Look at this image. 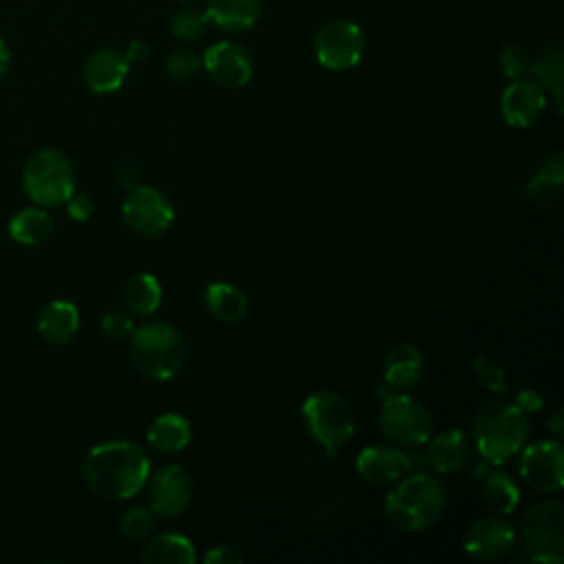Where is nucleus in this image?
Instances as JSON below:
<instances>
[{
  "label": "nucleus",
  "instance_id": "10",
  "mask_svg": "<svg viewBox=\"0 0 564 564\" xmlns=\"http://www.w3.org/2000/svg\"><path fill=\"white\" fill-rule=\"evenodd\" d=\"M121 216L126 225L141 236H159L174 220L172 200L152 185H137L128 189L121 203Z\"/></svg>",
  "mask_w": 564,
  "mask_h": 564
},
{
  "label": "nucleus",
  "instance_id": "29",
  "mask_svg": "<svg viewBox=\"0 0 564 564\" xmlns=\"http://www.w3.org/2000/svg\"><path fill=\"white\" fill-rule=\"evenodd\" d=\"M485 505L500 516H509L520 505V489L507 471H489L482 485Z\"/></svg>",
  "mask_w": 564,
  "mask_h": 564
},
{
  "label": "nucleus",
  "instance_id": "2",
  "mask_svg": "<svg viewBox=\"0 0 564 564\" xmlns=\"http://www.w3.org/2000/svg\"><path fill=\"white\" fill-rule=\"evenodd\" d=\"M445 505V487L430 471L401 476L383 500L388 520L403 531H425L434 527L441 520Z\"/></svg>",
  "mask_w": 564,
  "mask_h": 564
},
{
  "label": "nucleus",
  "instance_id": "9",
  "mask_svg": "<svg viewBox=\"0 0 564 564\" xmlns=\"http://www.w3.org/2000/svg\"><path fill=\"white\" fill-rule=\"evenodd\" d=\"M366 51V35L361 26L352 20L335 18L328 20L315 35L313 53L322 68L326 70H348L357 66Z\"/></svg>",
  "mask_w": 564,
  "mask_h": 564
},
{
  "label": "nucleus",
  "instance_id": "27",
  "mask_svg": "<svg viewBox=\"0 0 564 564\" xmlns=\"http://www.w3.org/2000/svg\"><path fill=\"white\" fill-rule=\"evenodd\" d=\"M207 311L218 322H238L247 313V297L245 293L227 282H214L205 291Z\"/></svg>",
  "mask_w": 564,
  "mask_h": 564
},
{
  "label": "nucleus",
  "instance_id": "28",
  "mask_svg": "<svg viewBox=\"0 0 564 564\" xmlns=\"http://www.w3.org/2000/svg\"><path fill=\"white\" fill-rule=\"evenodd\" d=\"M161 284L150 273H134L123 284V304L134 315H152L161 304Z\"/></svg>",
  "mask_w": 564,
  "mask_h": 564
},
{
  "label": "nucleus",
  "instance_id": "38",
  "mask_svg": "<svg viewBox=\"0 0 564 564\" xmlns=\"http://www.w3.org/2000/svg\"><path fill=\"white\" fill-rule=\"evenodd\" d=\"M115 181H117L123 189H132V187H137V185L141 183V172H139V167H137V165H132V163H123V165H119V167H117V172H115Z\"/></svg>",
  "mask_w": 564,
  "mask_h": 564
},
{
  "label": "nucleus",
  "instance_id": "15",
  "mask_svg": "<svg viewBox=\"0 0 564 564\" xmlns=\"http://www.w3.org/2000/svg\"><path fill=\"white\" fill-rule=\"evenodd\" d=\"M546 108V90L533 77L511 79V84L502 90L500 112L502 119L513 128L533 126Z\"/></svg>",
  "mask_w": 564,
  "mask_h": 564
},
{
  "label": "nucleus",
  "instance_id": "30",
  "mask_svg": "<svg viewBox=\"0 0 564 564\" xmlns=\"http://www.w3.org/2000/svg\"><path fill=\"white\" fill-rule=\"evenodd\" d=\"M209 29V18L205 13V9L185 4L183 9H178L172 18V35L183 40V42H196L200 40Z\"/></svg>",
  "mask_w": 564,
  "mask_h": 564
},
{
  "label": "nucleus",
  "instance_id": "41",
  "mask_svg": "<svg viewBox=\"0 0 564 564\" xmlns=\"http://www.w3.org/2000/svg\"><path fill=\"white\" fill-rule=\"evenodd\" d=\"M549 427H551V432H553L555 441H560V438H562V434H564V410H562V405H557V408H555V412L551 414V423H549Z\"/></svg>",
  "mask_w": 564,
  "mask_h": 564
},
{
  "label": "nucleus",
  "instance_id": "6",
  "mask_svg": "<svg viewBox=\"0 0 564 564\" xmlns=\"http://www.w3.org/2000/svg\"><path fill=\"white\" fill-rule=\"evenodd\" d=\"M302 416L308 434L335 456L355 432V416L346 399L330 390L313 392L302 403Z\"/></svg>",
  "mask_w": 564,
  "mask_h": 564
},
{
  "label": "nucleus",
  "instance_id": "19",
  "mask_svg": "<svg viewBox=\"0 0 564 564\" xmlns=\"http://www.w3.org/2000/svg\"><path fill=\"white\" fill-rule=\"evenodd\" d=\"M423 372V357L416 346L399 344L394 346L383 364V388L388 394L392 392H408Z\"/></svg>",
  "mask_w": 564,
  "mask_h": 564
},
{
  "label": "nucleus",
  "instance_id": "21",
  "mask_svg": "<svg viewBox=\"0 0 564 564\" xmlns=\"http://www.w3.org/2000/svg\"><path fill=\"white\" fill-rule=\"evenodd\" d=\"M260 0H207L205 13L223 31L240 33L251 29L260 18Z\"/></svg>",
  "mask_w": 564,
  "mask_h": 564
},
{
  "label": "nucleus",
  "instance_id": "5",
  "mask_svg": "<svg viewBox=\"0 0 564 564\" xmlns=\"http://www.w3.org/2000/svg\"><path fill=\"white\" fill-rule=\"evenodd\" d=\"M22 187L35 205L57 207L75 192V170L66 154L53 148H42L24 163Z\"/></svg>",
  "mask_w": 564,
  "mask_h": 564
},
{
  "label": "nucleus",
  "instance_id": "32",
  "mask_svg": "<svg viewBox=\"0 0 564 564\" xmlns=\"http://www.w3.org/2000/svg\"><path fill=\"white\" fill-rule=\"evenodd\" d=\"M119 529L130 540L148 538L152 533V529H154V513H152V509H145V507L128 509L121 516V520H119Z\"/></svg>",
  "mask_w": 564,
  "mask_h": 564
},
{
  "label": "nucleus",
  "instance_id": "43",
  "mask_svg": "<svg viewBox=\"0 0 564 564\" xmlns=\"http://www.w3.org/2000/svg\"><path fill=\"white\" fill-rule=\"evenodd\" d=\"M181 2H194V0H181Z\"/></svg>",
  "mask_w": 564,
  "mask_h": 564
},
{
  "label": "nucleus",
  "instance_id": "7",
  "mask_svg": "<svg viewBox=\"0 0 564 564\" xmlns=\"http://www.w3.org/2000/svg\"><path fill=\"white\" fill-rule=\"evenodd\" d=\"M520 544L531 562L560 564L564 560V505L560 498L538 502L527 511Z\"/></svg>",
  "mask_w": 564,
  "mask_h": 564
},
{
  "label": "nucleus",
  "instance_id": "4",
  "mask_svg": "<svg viewBox=\"0 0 564 564\" xmlns=\"http://www.w3.org/2000/svg\"><path fill=\"white\" fill-rule=\"evenodd\" d=\"M187 344L181 330L167 322H150L130 335V361L150 381H167L181 372Z\"/></svg>",
  "mask_w": 564,
  "mask_h": 564
},
{
  "label": "nucleus",
  "instance_id": "36",
  "mask_svg": "<svg viewBox=\"0 0 564 564\" xmlns=\"http://www.w3.org/2000/svg\"><path fill=\"white\" fill-rule=\"evenodd\" d=\"M66 205V212H68V216L73 218V220H77V223H84V220H88L90 216H93V212H95V200L88 196V194H70V198L64 203Z\"/></svg>",
  "mask_w": 564,
  "mask_h": 564
},
{
  "label": "nucleus",
  "instance_id": "22",
  "mask_svg": "<svg viewBox=\"0 0 564 564\" xmlns=\"http://www.w3.org/2000/svg\"><path fill=\"white\" fill-rule=\"evenodd\" d=\"M148 445L159 454H176L189 445L192 430L187 419L174 412H165L156 416L148 427Z\"/></svg>",
  "mask_w": 564,
  "mask_h": 564
},
{
  "label": "nucleus",
  "instance_id": "17",
  "mask_svg": "<svg viewBox=\"0 0 564 564\" xmlns=\"http://www.w3.org/2000/svg\"><path fill=\"white\" fill-rule=\"evenodd\" d=\"M128 68H130V64L121 51L99 48L86 57L82 75H84L86 86L93 93L108 95L123 86V82L128 77Z\"/></svg>",
  "mask_w": 564,
  "mask_h": 564
},
{
  "label": "nucleus",
  "instance_id": "20",
  "mask_svg": "<svg viewBox=\"0 0 564 564\" xmlns=\"http://www.w3.org/2000/svg\"><path fill=\"white\" fill-rule=\"evenodd\" d=\"M79 328V311L68 300L48 302L37 315V330L44 341L53 346H62L77 335Z\"/></svg>",
  "mask_w": 564,
  "mask_h": 564
},
{
  "label": "nucleus",
  "instance_id": "33",
  "mask_svg": "<svg viewBox=\"0 0 564 564\" xmlns=\"http://www.w3.org/2000/svg\"><path fill=\"white\" fill-rule=\"evenodd\" d=\"M500 68L502 73L509 77V79H520V77H527L531 75V53L524 48V46H518V44H507L502 51H500Z\"/></svg>",
  "mask_w": 564,
  "mask_h": 564
},
{
  "label": "nucleus",
  "instance_id": "1",
  "mask_svg": "<svg viewBox=\"0 0 564 564\" xmlns=\"http://www.w3.org/2000/svg\"><path fill=\"white\" fill-rule=\"evenodd\" d=\"M86 487L104 500H126L141 491L150 476L148 452L134 441L95 445L82 463Z\"/></svg>",
  "mask_w": 564,
  "mask_h": 564
},
{
  "label": "nucleus",
  "instance_id": "39",
  "mask_svg": "<svg viewBox=\"0 0 564 564\" xmlns=\"http://www.w3.org/2000/svg\"><path fill=\"white\" fill-rule=\"evenodd\" d=\"M516 405L524 412V414H531V412H538L542 408V397L531 390V388H524L516 394Z\"/></svg>",
  "mask_w": 564,
  "mask_h": 564
},
{
  "label": "nucleus",
  "instance_id": "23",
  "mask_svg": "<svg viewBox=\"0 0 564 564\" xmlns=\"http://www.w3.org/2000/svg\"><path fill=\"white\" fill-rule=\"evenodd\" d=\"M564 183V154L562 150L553 152L542 161V165L531 174V178L524 183V198L531 203H549L560 194V187Z\"/></svg>",
  "mask_w": 564,
  "mask_h": 564
},
{
  "label": "nucleus",
  "instance_id": "3",
  "mask_svg": "<svg viewBox=\"0 0 564 564\" xmlns=\"http://www.w3.org/2000/svg\"><path fill=\"white\" fill-rule=\"evenodd\" d=\"M471 434L478 456L489 465H502L527 443V414L516 403L487 401L474 416Z\"/></svg>",
  "mask_w": 564,
  "mask_h": 564
},
{
  "label": "nucleus",
  "instance_id": "12",
  "mask_svg": "<svg viewBox=\"0 0 564 564\" xmlns=\"http://www.w3.org/2000/svg\"><path fill=\"white\" fill-rule=\"evenodd\" d=\"M148 478V502L154 516L174 518L185 511L194 491L192 476L185 467L165 465Z\"/></svg>",
  "mask_w": 564,
  "mask_h": 564
},
{
  "label": "nucleus",
  "instance_id": "8",
  "mask_svg": "<svg viewBox=\"0 0 564 564\" xmlns=\"http://www.w3.org/2000/svg\"><path fill=\"white\" fill-rule=\"evenodd\" d=\"M379 427L388 441L419 447L432 436V414L419 399L405 392H392L381 403Z\"/></svg>",
  "mask_w": 564,
  "mask_h": 564
},
{
  "label": "nucleus",
  "instance_id": "31",
  "mask_svg": "<svg viewBox=\"0 0 564 564\" xmlns=\"http://www.w3.org/2000/svg\"><path fill=\"white\" fill-rule=\"evenodd\" d=\"M203 70V57L189 48H178L165 59V73L174 82H189Z\"/></svg>",
  "mask_w": 564,
  "mask_h": 564
},
{
  "label": "nucleus",
  "instance_id": "42",
  "mask_svg": "<svg viewBox=\"0 0 564 564\" xmlns=\"http://www.w3.org/2000/svg\"><path fill=\"white\" fill-rule=\"evenodd\" d=\"M9 66H11V51H9L7 42L0 37V77H4Z\"/></svg>",
  "mask_w": 564,
  "mask_h": 564
},
{
  "label": "nucleus",
  "instance_id": "25",
  "mask_svg": "<svg viewBox=\"0 0 564 564\" xmlns=\"http://www.w3.org/2000/svg\"><path fill=\"white\" fill-rule=\"evenodd\" d=\"M53 216L44 207H24L9 220V236L20 245H40L53 234Z\"/></svg>",
  "mask_w": 564,
  "mask_h": 564
},
{
  "label": "nucleus",
  "instance_id": "35",
  "mask_svg": "<svg viewBox=\"0 0 564 564\" xmlns=\"http://www.w3.org/2000/svg\"><path fill=\"white\" fill-rule=\"evenodd\" d=\"M101 330L106 337L115 339V341H123L132 335L134 330V324H132V317H128L126 313H106L104 319H101Z\"/></svg>",
  "mask_w": 564,
  "mask_h": 564
},
{
  "label": "nucleus",
  "instance_id": "37",
  "mask_svg": "<svg viewBox=\"0 0 564 564\" xmlns=\"http://www.w3.org/2000/svg\"><path fill=\"white\" fill-rule=\"evenodd\" d=\"M205 564H238L242 562V553L234 544H216L205 553Z\"/></svg>",
  "mask_w": 564,
  "mask_h": 564
},
{
  "label": "nucleus",
  "instance_id": "24",
  "mask_svg": "<svg viewBox=\"0 0 564 564\" xmlns=\"http://www.w3.org/2000/svg\"><path fill=\"white\" fill-rule=\"evenodd\" d=\"M145 564H192L196 562L194 544L181 533H159L141 551Z\"/></svg>",
  "mask_w": 564,
  "mask_h": 564
},
{
  "label": "nucleus",
  "instance_id": "34",
  "mask_svg": "<svg viewBox=\"0 0 564 564\" xmlns=\"http://www.w3.org/2000/svg\"><path fill=\"white\" fill-rule=\"evenodd\" d=\"M474 375L476 379L487 388L491 390L494 394H507L509 388H507V377H505V370L489 357H476L474 359Z\"/></svg>",
  "mask_w": 564,
  "mask_h": 564
},
{
  "label": "nucleus",
  "instance_id": "11",
  "mask_svg": "<svg viewBox=\"0 0 564 564\" xmlns=\"http://www.w3.org/2000/svg\"><path fill=\"white\" fill-rule=\"evenodd\" d=\"M520 478L535 491L553 494L564 485V449L560 441H538L520 449Z\"/></svg>",
  "mask_w": 564,
  "mask_h": 564
},
{
  "label": "nucleus",
  "instance_id": "13",
  "mask_svg": "<svg viewBox=\"0 0 564 564\" xmlns=\"http://www.w3.org/2000/svg\"><path fill=\"white\" fill-rule=\"evenodd\" d=\"M203 70L225 88H240L253 75V59L245 46L238 42L220 40L205 48Z\"/></svg>",
  "mask_w": 564,
  "mask_h": 564
},
{
  "label": "nucleus",
  "instance_id": "16",
  "mask_svg": "<svg viewBox=\"0 0 564 564\" xmlns=\"http://www.w3.org/2000/svg\"><path fill=\"white\" fill-rule=\"evenodd\" d=\"M410 471L408 452L394 445H370L357 456V474L370 485H390Z\"/></svg>",
  "mask_w": 564,
  "mask_h": 564
},
{
  "label": "nucleus",
  "instance_id": "14",
  "mask_svg": "<svg viewBox=\"0 0 564 564\" xmlns=\"http://www.w3.org/2000/svg\"><path fill=\"white\" fill-rule=\"evenodd\" d=\"M516 542V531L505 518H480L463 535V549L469 557L494 562L509 555Z\"/></svg>",
  "mask_w": 564,
  "mask_h": 564
},
{
  "label": "nucleus",
  "instance_id": "18",
  "mask_svg": "<svg viewBox=\"0 0 564 564\" xmlns=\"http://www.w3.org/2000/svg\"><path fill=\"white\" fill-rule=\"evenodd\" d=\"M427 460L438 474H454L471 460V441L463 430L449 427L427 438Z\"/></svg>",
  "mask_w": 564,
  "mask_h": 564
},
{
  "label": "nucleus",
  "instance_id": "40",
  "mask_svg": "<svg viewBox=\"0 0 564 564\" xmlns=\"http://www.w3.org/2000/svg\"><path fill=\"white\" fill-rule=\"evenodd\" d=\"M123 55H126L128 64H141V62L148 59L150 48H148V44H145L143 40H132V42L128 44V48H126Z\"/></svg>",
  "mask_w": 564,
  "mask_h": 564
},
{
  "label": "nucleus",
  "instance_id": "26",
  "mask_svg": "<svg viewBox=\"0 0 564 564\" xmlns=\"http://www.w3.org/2000/svg\"><path fill=\"white\" fill-rule=\"evenodd\" d=\"M533 79L553 97L555 112H562V82H564V55L560 46H546L531 62Z\"/></svg>",
  "mask_w": 564,
  "mask_h": 564
}]
</instances>
